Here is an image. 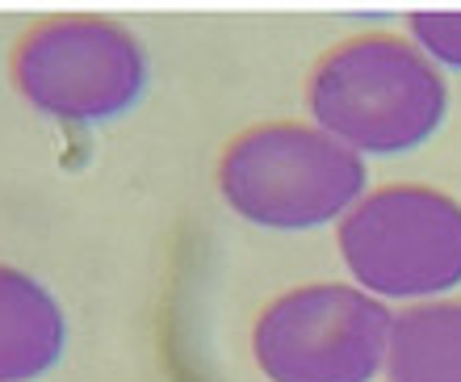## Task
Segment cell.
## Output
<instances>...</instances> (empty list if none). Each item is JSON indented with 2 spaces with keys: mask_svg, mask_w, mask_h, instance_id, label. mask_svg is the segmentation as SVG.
I'll return each mask as SVG.
<instances>
[{
  "mask_svg": "<svg viewBox=\"0 0 461 382\" xmlns=\"http://www.w3.org/2000/svg\"><path fill=\"white\" fill-rule=\"evenodd\" d=\"M352 286L382 303H437L461 290V202L437 186H382L336 223Z\"/></svg>",
  "mask_w": 461,
  "mask_h": 382,
  "instance_id": "3",
  "label": "cell"
},
{
  "mask_svg": "<svg viewBox=\"0 0 461 382\" xmlns=\"http://www.w3.org/2000/svg\"><path fill=\"white\" fill-rule=\"evenodd\" d=\"M219 194L252 227L323 232L369 194V164L315 123H256L219 156Z\"/></svg>",
  "mask_w": 461,
  "mask_h": 382,
  "instance_id": "2",
  "label": "cell"
},
{
  "mask_svg": "<svg viewBox=\"0 0 461 382\" xmlns=\"http://www.w3.org/2000/svg\"><path fill=\"white\" fill-rule=\"evenodd\" d=\"M68 353V315L47 286L0 260V382L47 378Z\"/></svg>",
  "mask_w": 461,
  "mask_h": 382,
  "instance_id": "6",
  "label": "cell"
},
{
  "mask_svg": "<svg viewBox=\"0 0 461 382\" xmlns=\"http://www.w3.org/2000/svg\"><path fill=\"white\" fill-rule=\"evenodd\" d=\"M13 85L55 123L101 126L143 101L151 59L131 25L97 13H59L22 34L13 50Z\"/></svg>",
  "mask_w": 461,
  "mask_h": 382,
  "instance_id": "4",
  "label": "cell"
},
{
  "mask_svg": "<svg viewBox=\"0 0 461 382\" xmlns=\"http://www.w3.org/2000/svg\"><path fill=\"white\" fill-rule=\"evenodd\" d=\"M386 382H461V298L394 311Z\"/></svg>",
  "mask_w": 461,
  "mask_h": 382,
  "instance_id": "7",
  "label": "cell"
},
{
  "mask_svg": "<svg viewBox=\"0 0 461 382\" xmlns=\"http://www.w3.org/2000/svg\"><path fill=\"white\" fill-rule=\"evenodd\" d=\"M394 311L352 282L294 286L252 323V358L268 382H377Z\"/></svg>",
  "mask_w": 461,
  "mask_h": 382,
  "instance_id": "5",
  "label": "cell"
},
{
  "mask_svg": "<svg viewBox=\"0 0 461 382\" xmlns=\"http://www.w3.org/2000/svg\"><path fill=\"white\" fill-rule=\"evenodd\" d=\"M306 114L336 143L369 156H407L449 118L445 72L402 34H352L306 76Z\"/></svg>",
  "mask_w": 461,
  "mask_h": 382,
  "instance_id": "1",
  "label": "cell"
},
{
  "mask_svg": "<svg viewBox=\"0 0 461 382\" xmlns=\"http://www.w3.org/2000/svg\"><path fill=\"white\" fill-rule=\"evenodd\" d=\"M407 38L440 72H461V13H411Z\"/></svg>",
  "mask_w": 461,
  "mask_h": 382,
  "instance_id": "8",
  "label": "cell"
}]
</instances>
